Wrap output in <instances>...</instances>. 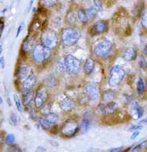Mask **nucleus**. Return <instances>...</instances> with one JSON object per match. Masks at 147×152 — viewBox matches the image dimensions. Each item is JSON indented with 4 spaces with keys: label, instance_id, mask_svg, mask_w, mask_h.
<instances>
[{
    "label": "nucleus",
    "instance_id": "1",
    "mask_svg": "<svg viewBox=\"0 0 147 152\" xmlns=\"http://www.w3.org/2000/svg\"><path fill=\"white\" fill-rule=\"evenodd\" d=\"M81 37L82 34L78 29L73 26H66L62 29L60 40L64 47H72L79 41Z\"/></svg>",
    "mask_w": 147,
    "mask_h": 152
},
{
    "label": "nucleus",
    "instance_id": "2",
    "mask_svg": "<svg viewBox=\"0 0 147 152\" xmlns=\"http://www.w3.org/2000/svg\"><path fill=\"white\" fill-rule=\"evenodd\" d=\"M32 58L36 64H42L50 59L52 56V50L44 47V45L37 44L32 52Z\"/></svg>",
    "mask_w": 147,
    "mask_h": 152
},
{
    "label": "nucleus",
    "instance_id": "3",
    "mask_svg": "<svg viewBox=\"0 0 147 152\" xmlns=\"http://www.w3.org/2000/svg\"><path fill=\"white\" fill-rule=\"evenodd\" d=\"M113 50V44L110 40L103 39L95 45L93 49L94 54L101 59L107 58Z\"/></svg>",
    "mask_w": 147,
    "mask_h": 152
},
{
    "label": "nucleus",
    "instance_id": "4",
    "mask_svg": "<svg viewBox=\"0 0 147 152\" xmlns=\"http://www.w3.org/2000/svg\"><path fill=\"white\" fill-rule=\"evenodd\" d=\"M126 72L122 66L119 64L114 65L111 68L108 75V85L111 87H116L122 82L125 77Z\"/></svg>",
    "mask_w": 147,
    "mask_h": 152
},
{
    "label": "nucleus",
    "instance_id": "5",
    "mask_svg": "<svg viewBox=\"0 0 147 152\" xmlns=\"http://www.w3.org/2000/svg\"><path fill=\"white\" fill-rule=\"evenodd\" d=\"M40 43L44 47L54 50L58 46L59 40L57 35L54 30L46 29L42 32L40 36Z\"/></svg>",
    "mask_w": 147,
    "mask_h": 152
},
{
    "label": "nucleus",
    "instance_id": "6",
    "mask_svg": "<svg viewBox=\"0 0 147 152\" xmlns=\"http://www.w3.org/2000/svg\"><path fill=\"white\" fill-rule=\"evenodd\" d=\"M65 71L71 75H78L81 69V61L71 54H68L64 58Z\"/></svg>",
    "mask_w": 147,
    "mask_h": 152
},
{
    "label": "nucleus",
    "instance_id": "7",
    "mask_svg": "<svg viewBox=\"0 0 147 152\" xmlns=\"http://www.w3.org/2000/svg\"><path fill=\"white\" fill-rule=\"evenodd\" d=\"M79 131V125L74 120H67L62 124L60 128V133L64 137H72Z\"/></svg>",
    "mask_w": 147,
    "mask_h": 152
},
{
    "label": "nucleus",
    "instance_id": "8",
    "mask_svg": "<svg viewBox=\"0 0 147 152\" xmlns=\"http://www.w3.org/2000/svg\"><path fill=\"white\" fill-rule=\"evenodd\" d=\"M49 99V92L44 86H40L37 88L34 96V105L36 109L40 108Z\"/></svg>",
    "mask_w": 147,
    "mask_h": 152
},
{
    "label": "nucleus",
    "instance_id": "9",
    "mask_svg": "<svg viewBox=\"0 0 147 152\" xmlns=\"http://www.w3.org/2000/svg\"><path fill=\"white\" fill-rule=\"evenodd\" d=\"M84 91L90 100L98 99L100 96L99 86L97 82H88L84 87Z\"/></svg>",
    "mask_w": 147,
    "mask_h": 152
},
{
    "label": "nucleus",
    "instance_id": "10",
    "mask_svg": "<svg viewBox=\"0 0 147 152\" xmlns=\"http://www.w3.org/2000/svg\"><path fill=\"white\" fill-rule=\"evenodd\" d=\"M37 78L34 74H30L27 78H25L21 82V93L22 95L26 94L28 92L33 90V88L36 85Z\"/></svg>",
    "mask_w": 147,
    "mask_h": 152
},
{
    "label": "nucleus",
    "instance_id": "11",
    "mask_svg": "<svg viewBox=\"0 0 147 152\" xmlns=\"http://www.w3.org/2000/svg\"><path fill=\"white\" fill-rule=\"evenodd\" d=\"M108 30V23L106 20H99L95 23L89 29V33L91 35H98L103 33L107 32Z\"/></svg>",
    "mask_w": 147,
    "mask_h": 152
},
{
    "label": "nucleus",
    "instance_id": "12",
    "mask_svg": "<svg viewBox=\"0 0 147 152\" xmlns=\"http://www.w3.org/2000/svg\"><path fill=\"white\" fill-rule=\"evenodd\" d=\"M36 35H29L27 37L23 40L22 44L21 50L24 54L32 52L34 48L36 46Z\"/></svg>",
    "mask_w": 147,
    "mask_h": 152
},
{
    "label": "nucleus",
    "instance_id": "13",
    "mask_svg": "<svg viewBox=\"0 0 147 152\" xmlns=\"http://www.w3.org/2000/svg\"><path fill=\"white\" fill-rule=\"evenodd\" d=\"M118 107H119L118 104L114 101L99 104L98 106L100 112L104 115H110V114L115 113L117 111Z\"/></svg>",
    "mask_w": 147,
    "mask_h": 152
},
{
    "label": "nucleus",
    "instance_id": "14",
    "mask_svg": "<svg viewBox=\"0 0 147 152\" xmlns=\"http://www.w3.org/2000/svg\"><path fill=\"white\" fill-rule=\"evenodd\" d=\"M30 74V68L26 64H20L16 71V77L19 81H23Z\"/></svg>",
    "mask_w": 147,
    "mask_h": 152
},
{
    "label": "nucleus",
    "instance_id": "15",
    "mask_svg": "<svg viewBox=\"0 0 147 152\" xmlns=\"http://www.w3.org/2000/svg\"><path fill=\"white\" fill-rule=\"evenodd\" d=\"M122 58L126 61H134L137 57V51L134 47H128L125 48L122 54Z\"/></svg>",
    "mask_w": 147,
    "mask_h": 152
},
{
    "label": "nucleus",
    "instance_id": "16",
    "mask_svg": "<svg viewBox=\"0 0 147 152\" xmlns=\"http://www.w3.org/2000/svg\"><path fill=\"white\" fill-rule=\"evenodd\" d=\"M60 107L64 112H70L75 107V102L71 99L67 97L60 102Z\"/></svg>",
    "mask_w": 147,
    "mask_h": 152
},
{
    "label": "nucleus",
    "instance_id": "17",
    "mask_svg": "<svg viewBox=\"0 0 147 152\" xmlns=\"http://www.w3.org/2000/svg\"><path fill=\"white\" fill-rule=\"evenodd\" d=\"M34 96H35V94H34L33 90L28 92L26 94L23 95L22 103L25 108H27L29 106H32L33 102L34 101Z\"/></svg>",
    "mask_w": 147,
    "mask_h": 152
},
{
    "label": "nucleus",
    "instance_id": "18",
    "mask_svg": "<svg viewBox=\"0 0 147 152\" xmlns=\"http://www.w3.org/2000/svg\"><path fill=\"white\" fill-rule=\"evenodd\" d=\"M95 67V61L92 58H87L84 62V72L87 75H89L93 72Z\"/></svg>",
    "mask_w": 147,
    "mask_h": 152
},
{
    "label": "nucleus",
    "instance_id": "19",
    "mask_svg": "<svg viewBox=\"0 0 147 152\" xmlns=\"http://www.w3.org/2000/svg\"><path fill=\"white\" fill-rule=\"evenodd\" d=\"M114 98H115V92L112 89L109 88L103 92V94L101 96V101L106 103V102L113 101Z\"/></svg>",
    "mask_w": 147,
    "mask_h": 152
},
{
    "label": "nucleus",
    "instance_id": "20",
    "mask_svg": "<svg viewBox=\"0 0 147 152\" xmlns=\"http://www.w3.org/2000/svg\"><path fill=\"white\" fill-rule=\"evenodd\" d=\"M90 126H91V120L90 119L87 117V116H84L82 120L81 121V124L79 125V129L80 131L82 133V134H84L88 130V129L90 128Z\"/></svg>",
    "mask_w": 147,
    "mask_h": 152
},
{
    "label": "nucleus",
    "instance_id": "21",
    "mask_svg": "<svg viewBox=\"0 0 147 152\" xmlns=\"http://www.w3.org/2000/svg\"><path fill=\"white\" fill-rule=\"evenodd\" d=\"M77 18L82 23H87L88 22V18H87V13H86V11L84 9H78V11H77Z\"/></svg>",
    "mask_w": 147,
    "mask_h": 152
},
{
    "label": "nucleus",
    "instance_id": "22",
    "mask_svg": "<svg viewBox=\"0 0 147 152\" xmlns=\"http://www.w3.org/2000/svg\"><path fill=\"white\" fill-rule=\"evenodd\" d=\"M85 11L86 13H87V18H88V21H92V20H95L97 17L98 13V11L94 6H90V7L86 9Z\"/></svg>",
    "mask_w": 147,
    "mask_h": 152
},
{
    "label": "nucleus",
    "instance_id": "23",
    "mask_svg": "<svg viewBox=\"0 0 147 152\" xmlns=\"http://www.w3.org/2000/svg\"><path fill=\"white\" fill-rule=\"evenodd\" d=\"M132 108L135 111V114L137 115V118L140 119L143 117L144 114V109L139 105L137 102H133L132 103Z\"/></svg>",
    "mask_w": 147,
    "mask_h": 152
},
{
    "label": "nucleus",
    "instance_id": "24",
    "mask_svg": "<svg viewBox=\"0 0 147 152\" xmlns=\"http://www.w3.org/2000/svg\"><path fill=\"white\" fill-rule=\"evenodd\" d=\"M65 20L68 23L74 24L77 20V13H75V12L73 10H70L66 14Z\"/></svg>",
    "mask_w": 147,
    "mask_h": 152
},
{
    "label": "nucleus",
    "instance_id": "25",
    "mask_svg": "<svg viewBox=\"0 0 147 152\" xmlns=\"http://www.w3.org/2000/svg\"><path fill=\"white\" fill-rule=\"evenodd\" d=\"M44 118L46 119L48 122L50 123V124L53 125V124H57V122L58 120H59V116H58L57 114L55 113L50 112L49 113L47 114V115H45V116H44Z\"/></svg>",
    "mask_w": 147,
    "mask_h": 152
},
{
    "label": "nucleus",
    "instance_id": "26",
    "mask_svg": "<svg viewBox=\"0 0 147 152\" xmlns=\"http://www.w3.org/2000/svg\"><path fill=\"white\" fill-rule=\"evenodd\" d=\"M38 123L39 125L41 126L44 130H50V129L52 127V124L49 123L44 117H39L38 118Z\"/></svg>",
    "mask_w": 147,
    "mask_h": 152
},
{
    "label": "nucleus",
    "instance_id": "27",
    "mask_svg": "<svg viewBox=\"0 0 147 152\" xmlns=\"http://www.w3.org/2000/svg\"><path fill=\"white\" fill-rule=\"evenodd\" d=\"M51 107H52V102H50V101H47V102H45L43 106L39 108L40 110V112L43 115H47V113H50V110H51Z\"/></svg>",
    "mask_w": 147,
    "mask_h": 152
},
{
    "label": "nucleus",
    "instance_id": "28",
    "mask_svg": "<svg viewBox=\"0 0 147 152\" xmlns=\"http://www.w3.org/2000/svg\"><path fill=\"white\" fill-rule=\"evenodd\" d=\"M58 0H40V5L45 8H52L56 6Z\"/></svg>",
    "mask_w": 147,
    "mask_h": 152
},
{
    "label": "nucleus",
    "instance_id": "29",
    "mask_svg": "<svg viewBox=\"0 0 147 152\" xmlns=\"http://www.w3.org/2000/svg\"><path fill=\"white\" fill-rule=\"evenodd\" d=\"M143 9H144V3L143 2H139L134 10H132V13L135 16H141L142 13L143 12Z\"/></svg>",
    "mask_w": 147,
    "mask_h": 152
},
{
    "label": "nucleus",
    "instance_id": "30",
    "mask_svg": "<svg viewBox=\"0 0 147 152\" xmlns=\"http://www.w3.org/2000/svg\"><path fill=\"white\" fill-rule=\"evenodd\" d=\"M136 90L139 95H143L145 91V83L142 78H139L136 84Z\"/></svg>",
    "mask_w": 147,
    "mask_h": 152
},
{
    "label": "nucleus",
    "instance_id": "31",
    "mask_svg": "<svg viewBox=\"0 0 147 152\" xmlns=\"http://www.w3.org/2000/svg\"><path fill=\"white\" fill-rule=\"evenodd\" d=\"M26 110H27L28 113H29L30 118L32 119V120H36L37 118V112H36L35 107L30 106L27 107V108H26Z\"/></svg>",
    "mask_w": 147,
    "mask_h": 152
},
{
    "label": "nucleus",
    "instance_id": "32",
    "mask_svg": "<svg viewBox=\"0 0 147 152\" xmlns=\"http://www.w3.org/2000/svg\"><path fill=\"white\" fill-rule=\"evenodd\" d=\"M45 82V85L48 87H50V88H52V87H54L56 84V78L54 75H50L48 76L47 78L45 79L44 81Z\"/></svg>",
    "mask_w": 147,
    "mask_h": 152
},
{
    "label": "nucleus",
    "instance_id": "33",
    "mask_svg": "<svg viewBox=\"0 0 147 152\" xmlns=\"http://www.w3.org/2000/svg\"><path fill=\"white\" fill-rule=\"evenodd\" d=\"M14 102H15V104H16V109L20 113L23 112V106H22V102H21V99H20V96L18 95H14L13 96Z\"/></svg>",
    "mask_w": 147,
    "mask_h": 152
},
{
    "label": "nucleus",
    "instance_id": "34",
    "mask_svg": "<svg viewBox=\"0 0 147 152\" xmlns=\"http://www.w3.org/2000/svg\"><path fill=\"white\" fill-rule=\"evenodd\" d=\"M139 68L143 69V71L146 70L147 68V61L146 59V58L143 55H141V56L139 57Z\"/></svg>",
    "mask_w": 147,
    "mask_h": 152
},
{
    "label": "nucleus",
    "instance_id": "35",
    "mask_svg": "<svg viewBox=\"0 0 147 152\" xmlns=\"http://www.w3.org/2000/svg\"><path fill=\"white\" fill-rule=\"evenodd\" d=\"M15 140H16V137L14 136V134H9L5 138V142L7 145L10 146V145H12L15 143Z\"/></svg>",
    "mask_w": 147,
    "mask_h": 152
},
{
    "label": "nucleus",
    "instance_id": "36",
    "mask_svg": "<svg viewBox=\"0 0 147 152\" xmlns=\"http://www.w3.org/2000/svg\"><path fill=\"white\" fill-rule=\"evenodd\" d=\"M94 7L98 11V12H101L104 9L103 2L101 0H93Z\"/></svg>",
    "mask_w": 147,
    "mask_h": 152
},
{
    "label": "nucleus",
    "instance_id": "37",
    "mask_svg": "<svg viewBox=\"0 0 147 152\" xmlns=\"http://www.w3.org/2000/svg\"><path fill=\"white\" fill-rule=\"evenodd\" d=\"M141 24L143 28L147 30V9L143 11L141 15Z\"/></svg>",
    "mask_w": 147,
    "mask_h": 152
},
{
    "label": "nucleus",
    "instance_id": "38",
    "mask_svg": "<svg viewBox=\"0 0 147 152\" xmlns=\"http://www.w3.org/2000/svg\"><path fill=\"white\" fill-rule=\"evenodd\" d=\"M7 152H23L22 150L20 149V147H18L17 145H15V144H12V145H10L9 147L7 149Z\"/></svg>",
    "mask_w": 147,
    "mask_h": 152
},
{
    "label": "nucleus",
    "instance_id": "39",
    "mask_svg": "<svg viewBox=\"0 0 147 152\" xmlns=\"http://www.w3.org/2000/svg\"><path fill=\"white\" fill-rule=\"evenodd\" d=\"M9 120L11 124H12L13 126H16L17 124H18V118H17V116H16V115L15 113L10 114Z\"/></svg>",
    "mask_w": 147,
    "mask_h": 152
},
{
    "label": "nucleus",
    "instance_id": "40",
    "mask_svg": "<svg viewBox=\"0 0 147 152\" xmlns=\"http://www.w3.org/2000/svg\"><path fill=\"white\" fill-rule=\"evenodd\" d=\"M143 128V126L141 125V124H138V125H132L128 130L129 131H132V132H133L135 130H142Z\"/></svg>",
    "mask_w": 147,
    "mask_h": 152
},
{
    "label": "nucleus",
    "instance_id": "41",
    "mask_svg": "<svg viewBox=\"0 0 147 152\" xmlns=\"http://www.w3.org/2000/svg\"><path fill=\"white\" fill-rule=\"evenodd\" d=\"M138 146H139V150L142 151H146L147 150V140H144L142 143H140L139 144H138Z\"/></svg>",
    "mask_w": 147,
    "mask_h": 152
},
{
    "label": "nucleus",
    "instance_id": "42",
    "mask_svg": "<svg viewBox=\"0 0 147 152\" xmlns=\"http://www.w3.org/2000/svg\"><path fill=\"white\" fill-rule=\"evenodd\" d=\"M24 26H25V24H24L23 22L20 23V26H19V27H18V29H17V31H16V37H18L20 36V34H21V32H22L23 30Z\"/></svg>",
    "mask_w": 147,
    "mask_h": 152
},
{
    "label": "nucleus",
    "instance_id": "43",
    "mask_svg": "<svg viewBox=\"0 0 147 152\" xmlns=\"http://www.w3.org/2000/svg\"><path fill=\"white\" fill-rule=\"evenodd\" d=\"M124 149V147H119V148H112L110 150V152H122V151Z\"/></svg>",
    "mask_w": 147,
    "mask_h": 152
},
{
    "label": "nucleus",
    "instance_id": "44",
    "mask_svg": "<svg viewBox=\"0 0 147 152\" xmlns=\"http://www.w3.org/2000/svg\"><path fill=\"white\" fill-rule=\"evenodd\" d=\"M139 135V130H135V131H133V133H132V136H131V140H135V138L137 137Z\"/></svg>",
    "mask_w": 147,
    "mask_h": 152
},
{
    "label": "nucleus",
    "instance_id": "45",
    "mask_svg": "<svg viewBox=\"0 0 147 152\" xmlns=\"http://www.w3.org/2000/svg\"><path fill=\"white\" fill-rule=\"evenodd\" d=\"M3 29H4V23H3V21H2V20H0V37L2 36Z\"/></svg>",
    "mask_w": 147,
    "mask_h": 152
},
{
    "label": "nucleus",
    "instance_id": "46",
    "mask_svg": "<svg viewBox=\"0 0 147 152\" xmlns=\"http://www.w3.org/2000/svg\"><path fill=\"white\" fill-rule=\"evenodd\" d=\"M0 66L3 69L5 68V59L4 57H0Z\"/></svg>",
    "mask_w": 147,
    "mask_h": 152
},
{
    "label": "nucleus",
    "instance_id": "47",
    "mask_svg": "<svg viewBox=\"0 0 147 152\" xmlns=\"http://www.w3.org/2000/svg\"><path fill=\"white\" fill-rule=\"evenodd\" d=\"M36 152H47L46 148L43 146H39L37 148H36Z\"/></svg>",
    "mask_w": 147,
    "mask_h": 152
},
{
    "label": "nucleus",
    "instance_id": "48",
    "mask_svg": "<svg viewBox=\"0 0 147 152\" xmlns=\"http://www.w3.org/2000/svg\"><path fill=\"white\" fill-rule=\"evenodd\" d=\"M139 148L138 145L136 146H134L133 148H131V150L129 151V152H139Z\"/></svg>",
    "mask_w": 147,
    "mask_h": 152
},
{
    "label": "nucleus",
    "instance_id": "49",
    "mask_svg": "<svg viewBox=\"0 0 147 152\" xmlns=\"http://www.w3.org/2000/svg\"><path fill=\"white\" fill-rule=\"evenodd\" d=\"M33 0H31L30 2V3H29V5H28V8H27V12H29L31 10V8H32V6H33Z\"/></svg>",
    "mask_w": 147,
    "mask_h": 152
},
{
    "label": "nucleus",
    "instance_id": "50",
    "mask_svg": "<svg viewBox=\"0 0 147 152\" xmlns=\"http://www.w3.org/2000/svg\"><path fill=\"white\" fill-rule=\"evenodd\" d=\"M139 124H141V125H147V118L144 119V120H142L139 122Z\"/></svg>",
    "mask_w": 147,
    "mask_h": 152
},
{
    "label": "nucleus",
    "instance_id": "51",
    "mask_svg": "<svg viewBox=\"0 0 147 152\" xmlns=\"http://www.w3.org/2000/svg\"><path fill=\"white\" fill-rule=\"evenodd\" d=\"M143 53H144V54H145V55H146L147 56V43H146V44L145 45V48H144V49H143Z\"/></svg>",
    "mask_w": 147,
    "mask_h": 152
},
{
    "label": "nucleus",
    "instance_id": "52",
    "mask_svg": "<svg viewBox=\"0 0 147 152\" xmlns=\"http://www.w3.org/2000/svg\"><path fill=\"white\" fill-rule=\"evenodd\" d=\"M2 140H3V139H2V136L0 135V144H2Z\"/></svg>",
    "mask_w": 147,
    "mask_h": 152
},
{
    "label": "nucleus",
    "instance_id": "53",
    "mask_svg": "<svg viewBox=\"0 0 147 152\" xmlns=\"http://www.w3.org/2000/svg\"><path fill=\"white\" fill-rule=\"evenodd\" d=\"M2 46L0 45V57H1V54H2Z\"/></svg>",
    "mask_w": 147,
    "mask_h": 152
},
{
    "label": "nucleus",
    "instance_id": "54",
    "mask_svg": "<svg viewBox=\"0 0 147 152\" xmlns=\"http://www.w3.org/2000/svg\"><path fill=\"white\" fill-rule=\"evenodd\" d=\"M2 104V98L0 96V105Z\"/></svg>",
    "mask_w": 147,
    "mask_h": 152
}]
</instances>
